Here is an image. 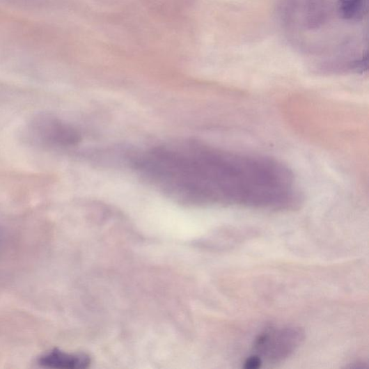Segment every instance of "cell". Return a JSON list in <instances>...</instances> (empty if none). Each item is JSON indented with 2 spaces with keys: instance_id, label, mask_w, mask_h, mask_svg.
I'll return each instance as SVG.
<instances>
[{
  "instance_id": "obj_1",
  "label": "cell",
  "mask_w": 369,
  "mask_h": 369,
  "mask_svg": "<svg viewBox=\"0 0 369 369\" xmlns=\"http://www.w3.org/2000/svg\"><path fill=\"white\" fill-rule=\"evenodd\" d=\"M304 333L300 327H269L256 338L254 352L262 361L276 363L290 357L301 345Z\"/></svg>"
},
{
  "instance_id": "obj_2",
  "label": "cell",
  "mask_w": 369,
  "mask_h": 369,
  "mask_svg": "<svg viewBox=\"0 0 369 369\" xmlns=\"http://www.w3.org/2000/svg\"><path fill=\"white\" fill-rule=\"evenodd\" d=\"M30 130L36 139L48 147L69 148L80 141L79 134L74 127L49 114L36 116Z\"/></svg>"
},
{
  "instance_id": "obj_3",
  "label": "cell",
  "mask_w": 369,
  "mask_h": 369,
  "mask_svg": "<svg viewBox=\"0 0 369 369\" xmlns=\"http://www.w3.org/2000/svg\"><path fill=\"white\" fill-rule=\"evenodd\" d=\"M91 363V358L86 354H70L58 350H54L38 360L40 366L59 369H84L88 368Z\"/></svg>"
},
{
  "instance_id": "obj_4",
  "label": "cell",
  "mask_w": 369,
  "mask_h": 369,
  "mask_svg": "<svg viewBox=\"0 0 369 369\" xmlns=\"http://www.w3.org/2000/svg\"><path fill=\"white\" fill-rule=\"evenodd\" d=\"M338 10L343 19H361L363 15V0H339Z\"/></svg>"
},
{
  "instance_id": "obj_5",
  "label": "cell",
  "mask_w": 369,
  "mask_h": 369,
  "mask_svg": "<svg viewBox=\"0 0 369 369\" xmlns=\"http://www.w3.org/2000/svg\"><path fill=\"white\" fill-rule=\"evenodd\" d=\"M262 360L257 355H253L247 359L244 362V368L257 369L261 367Z\"/></svg>"
}]
</instances>
